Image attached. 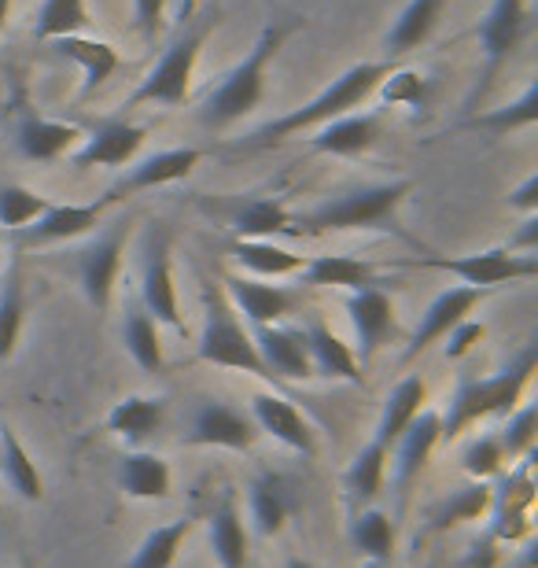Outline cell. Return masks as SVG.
<instances>
[{"label": "cell", "instance_id": "cell-20", "mask_svg": "<svg viewBox=\"0 0 538 568\" xmlns=\"http://www.w3.org/2000/svg\"><path fill=\"white\" fill-rule=\"evenodd\" d=\"M119 491L136 503H163L174 491L170 462L152 450H125L119 458Z\"/></svg>", "mask_w": 538, "mask_h": 568}, {"label": "cell", "instance_id": "cell-17", "mask_svg": "<svg viewBox=\"0 0 538 568\" xmlns=\"http://www.w3.org/2000/svg\"><path fill=\"white\" fill-rule=\"evenodd\" d=\"M251 422H255L258 432H266V436L277 439L281 447L303 454V458H314L317 454L314 425L277 392H258L255 399H251Z\"/></svg>", "mask_w": 538, "mask_h": 568}, {"label": "cell", "instance_id": "cell-10", "mask_svg": "<svg viewBox=\"0 0 538 568\" xmlns=\"http://www.w3.org/2000/svg\"><path fill=\"white\" fill-rule=\"evenodd\" d=\"M125 241H130V222H119L114 230L100 233L97 241L82 247V255H78V281H82V295L93 311H108L111 306L114 284H119V274H122Z\"/></svg>", "mask_w": 538, "mask_h": 568}, {"label": "cell", "instance_id": "cell-51", "mask_svg": "<svg viewBox=\"0 0 538 568\" xmlns=\"http://www.w3.org/2000/svg\"><path fill=\"white\" fill-rule=\"evenodd\" d=\"M8 16H11V0H0V30H4Z\"/></svg>", "mask_w": 538, "mask_h": 568}, {"label": "cell", "instance_id": "cell-3", "mask_svg": "<svg viewBox=\"0 0 538 568\" xmlns=\"http://www.w3.org/2000/svg\"><path fill=\"white\" fill-rule=\"evenodd\" d=\"M414 192V181H387V185H365V189H351L343 196L322 203L311 214L295 219V233H311V236H325V233H398L403 236V225H398V207L406 203V196Z\"/></svg>", "mask_w": 538, "mask_h": 568}, {"label": "cell", "instance_id": "cell-25", "mask_svg": "<svg viewBox=\"0 0 538 568\" xmlns=\"http://www.w3.org/2000/svg\"><path fill=\"white\" fill-rule=\"evenodd\" d=\"M428 406V384L425 377H417V373H409V377H403L395 384L392 392H387L384 399V410H380V422H376V432L373 439L384 443L387 450L395 447V439L403 436V432L409 428V422L425 410Z\"/></svg>", "mask_w": 538, "mask_h": 568}, {"label": "cell", "instance_id": "cell-49", "mask_svg": "<svg viewBox=\"0 0 538 568\" xmlns=\"http://www.w3.org/2000/svg\"><path fill=\"white\" fill-rule=\"evenodd\" d=\"M166 4H170V0H133L136 30H141V38H144V41H155V33L163 30V22H166Z\"/></svg>", "mask_w": 538, "mask_h": 568}, {"label": "cell", "instance_id": "cell-13", "mask_svg": "<svg viewBox=\"0 0 538 568\" xmlns=\"http://www.w3.org/2000/svg\"><path fill=\"white\" fill-rule=\"evenodd\" d=\"M439 443H443V417H439V410H428L425 406V410L409 422L403 436L395 439L392 458H387L392 462V480H395L398 498H406L409 487L420 480V473H425V465Z\"/></svg>", "mask_w": 538, "mask_h": 568}, {"label": "cell", "instance_id": "cell-30", "mask_svg": "<svg viewBox=\"0 0 538 568\" xmlns=\"http://www.w3.org/2000/svg\"><path fill=\"white\" fill-rule=\"evenodd\" d=\"M166 417V399L163 395H125L111 406L108 414V432L125 443H144L148 436H155L159 425Z\"/></svg>", "mask_w": 538, "mask_h": 568}, {"label": "cell", "instance_id": "cell-34", "mask_svg": "<svg viewBox=\"0 0 538 568\" xmlns=\"http://www.w3.org/2000/svg\"><path fill=\"white\" fill-rule=\"evenodd\" d=\"M501 491L509 495H490V509H495V536L506 542H517L524 531H528V517H531V480H528V462L520 465L517 473H509V480Z\"/></svg>", "mask_w": 538, "mask_h": 568}, {"label": "cell", "instance_id": "cell-38", "mask_svg": "<svg viewBox=\"0 0 538 568\" xmlns=\"http://www.w3.org/2000/svg\"><path fill=\"white\" fill-rule=\"evenodd\" d=\"M395 520L376 506H365L351 520V547L362 554L365 561L392 565L395 558Z\"/></svg>", "mask_w": 538, "mask_h": 568}, {"label": "cell", "instance_id": "cell-36", "mask_svg": "<svg viewBox=\"0 0 538 568\" xmlns=\"http://www.w3.org/2000/svg\"><path fill=\"white\" fill-rule=\"evenodd\" d=\"M387 458H392V450H387L384 443H376V439H369L351 458L347 473H343V484H347L351 503L358 509L373 506L376 498H380L384 480H387Z\"/></svg>", "mask_w": 538, "mask_h": 568}, {"label": "cell", "instance_id": "cell-6", "mask_svg": "<svg viewBox=\"0 0 538 568\" xmlns=\"http://www.w3.org/2000/svg\"><path fill=\"white\" fill-rule=\"evenodd\" d=\"M217 27V16H207L200 27H192L185 38H177L170 49L163 52L152 71L144 74V82L133 89L130 108L136 104H155V108H181L192 93V78H196V63L200 52L207 44L211 30Z\"/></svg>", "mask_w": 538, "mask_h": 568}, {"label": "cell", "instance_id": "cell-2", "mask_svg": "<svg viewBox=\"0 0 538 568\" xmlns=\"http://www.w3.org/2000/svg\"><path fill=\"white\" fill-rule=\"evenodd\" d=\"M538 369V344L520 347V355L501 366L490 377H465L457 384L450 406H446L443 417V439H457L461 432H468L473 425L487 422V417H506L520 406L524 392Z\"/></svg>", "mask_w": 538, "mask_h": 568}, {"label": "cell", "instance_id": "cell-21", "mask_svg": "<svg viewBox=\"0 0 538 568\" xmlns=\"http://www.w3.org/2000/svg\"><path fill=\"white\" fill-rule=\"evenodd\" d=\"M203 163V152L200 148H166V152H155L141 159L119 189H111V196L119 200L122 192H144V189H163V185H174V181H185L192 170Z\"/></svg>", "mask_w": 538, "mask_h": 568}, {"label": "cell", "instance_id": "cell-53", "mask_svg": "<svg viewBox=\"0 0 538 568\" xmlns=\"http://www.w3.org/2000/svg\"><path fill=\"white\" fill-rule=\"evenodd\" d=\"M362 568H387V565H376V561H365Z\"/></svg>", "mask_w": 538, "mask_h": 568}, {"label": "cell", "instance_id": "cell-5", "mask_svg": "<svg viewBox=\"0 0 538 568\" xmlns=\"http://www.w3.org/2000/svg\"><path fill=\"white\" fill-rule=\"evenodd\" d=\"M196 358L217 369H236V373H251L258 381H273L270 369L262 366L255 339H251L240 314L229 306L225 292L217 284H207V292H203V328H200Z\"/></svg>", "mask_w": 538, "mask_h": 568}, {"label": "cell", "instance_id": "cell-16", "mask_svg": "<svg viewBox=\"0 0 538 568\" xmlns=\"http://www.w3.org/2000/svg\"><path fill=\"white\" fill-rule=\"evenodd\" d=\"M255 351L262 366L270 369V377L281 381H314V362H311V344L300 325H262L255 328Z\"/></svg>", "mask_w": 538, "mask_h": 568}, {"label": "cell", "instance_id": "cell-19", "mask_svg": "<svg viewBox=\"0 0 538 568\" xmlns=\"http://www.w3.org/2000/svg\"><path fill=\"white\" fill-rule=\"evenodd\" d=\"M148 130L133 126V122H104L93 138H85L82 148L74 152V166L78 170H93V166H125L133 163L136 152L144 148Z\"/></svg>", "mask_w": 538, "mask_h": 568}, {"label": "cell", "instance_id": "cell-28", "mask_svg": "<svg viewBox=\"0 0 538 568\" xmlns=\"http://www.w3.org/2000/svg\"><path fill=\"white\" fill-rule=\"evenodd\" d=\"M16 141H19V152L33 159V163H55V159L67 155L78 141H82V130L71 126V122L27 115L19 122Z\"/></svg>", "mask_w": 538, "mask_h": 568}, {"label": "cell", "instance_id": "cell-9", "mask_svg": "<svg viewBox=\"0 0 538 568\" xmlns=\"http://www.w3.org/2000/svg\"><path fill=\"white\" fill-rule=\"evenodd\" d=\"M111 203H114L111 192L100 203H49L30 225L11 233V241H16V247H44V244L78 241V236L97 230Z\"/></svg>", "mask_w": 538, "mask_h": 568}, {"label": "cell", "instance_id": "cell-47", "mask_svg": "<svg viewBox=\"0 0 538 568\" xmlns=\"http://www.w3.org/2000/svg\"><path fill=\"white\" fill-rule=\"evenodd\" d=\"M506 465V454H501L495 436H473L461 450V469L468 473V480H490V476L501 473Z\"/></svg>", "mask_w": 538, "mask_h": 568}, {"label": "cell", "instance_id": "cell-8", "mask_svg": "<svg viewBox=\"0 0 538 568\" xmlns=\"http://www.w3.org/2000/svg\"><path fill=\"white\" fill-rule=\"evenodd\" d=\"M409 266L417 270H439V274H454L461 284L473 288H498V284L512 281H531L538 277V252L531 255H512L506 247H487V252H473L461 258H414Z\"/></svg>", "mask_w": 538, "mask_h": 568}, {"label": "cell", "instance_id": "cell-52", "mask_svg": "<svg viewBox=\"0 0 538 568\" xmlns=\"http://www.w3.org/2000/svg\"><path fill=\"white\" fill-rule=\"evenodd\" d=\"M284 568H317V565L303 561V558H288V561H284Z\"/></svg>", "mask_w": 538, "mask_h": 568}, {"label": "cell", "instance_id": "cell-26", "mask_svg": "<svg viewBox=\"0 0 538 568\" xmlns=\"http://www.w3.org/2000/svg\"><path fill=\"white\" fill-rule=\"evenodd\" d=\"M229 225H233L236 241H273L277 233H295L292 211L273 196L233 203L229 207Z\"/></svg>", "mask_w": 538, "mask_h": 568}, {"label": "cell", "instance_id": "cell-31", "mask_svg": "<svg viewBox=\"0 0 538 568\" xmlns=\"http://www.w3.org/2000/svg\"><path fill=\"white\" fill-rule=\"evenodd\" d=\"M207 539H211V554L217 568H247L251 539H247V525H244V517H240L233 498H222V506L211 514Z\"/></svg>", "mask_w": 538, "mask_h": 568}, {"label": "cell", "instance_id": "cell-4", "mask_svg": "<svg viewBox=\"0 0 538 568\" xmlns=\"http://www.w3.org/2000/svg\"><path fill=\"white\" fill-rule=\"evenodd\" d=\"M292 33V27H281V22H270L266 30L258 33L255 49H251L244 60H240L233 71H229L222 82H217L214 93L203 100L200 108V122L211 130H225L251 115L262 100H266V85H270V63L277 60L284 38Z\"/></svg>", "mask_w": 538, "mask_h": 568}, {"label": "cell", "instance_id": "cell-48", "mask_svg": "<svg viewBox=\"0 0 538 568\" xmlns=\"http://www.w3.org/2000/svg\"><path fill=\"white\" fill-rule=\"evenodd\" d=\"M487 336V325L484 322H473V317H465V322H457L450 333H446V347H443V358L446 362H457V358H465L468 351H473L479 339Z\"/></svg>", "mask_w": 538, "mask_h": 568}, {"label": "cell", "instance_id": "cell-39", "mask_svg": "<svg viewBox=\"0 0 538 568\" xmlns=\"http://www.w3.org/2000/svg\"><path fill=\"white\" fill-rule=\"evenodd\" d=\"M22 322H27V284H22V266L16 258L0 277V362L16 355Z\"/></svg>", "mask_w": 538, "mask_h": 568}, {"label": "cell", "instance_id": "cell-50", "mask_svg": "<svg viewBox=\"0 0 538 568\" xmlns=\"http://www.w3.org/2000/svg\"><path fill=\"white\" fill-rule=\"evenodd\" d=\"M506 203L520 214H538V174H528V181H524L520 189L509 192Z\"/></svg>", "mask_w": 538, "mask_h": 568}, {"label": "cell", "instance_id": "cell-32", "mask_svg": "<svg viewBox=\"0 0 538 568\" xmlns=\"http://www.w3.org/2000/svg\"><path fill=\"white\" fill-rule=\"evenodd\" d=\"M247 514H251V525H255L258 536H281L284 525L292 517V495L284 487L281 476L273 473H262L251 480V491H247Z\"/></svg>", "mask_w": 538, "mask_h": 568}, {"label": "cell", "instance_id": "cell-33", "mask_svg": "<svg viewBox=\"0 0 538 568\" xmlns=\"http://www.w3.org/2000/svg\"><path fill=\"white\" fill-rule=\"evenodd\" d=\"M446 4H450V0H409V4L398 11L395 27L387 30V38H384L387 52H392V60H395V55L417 52L420 44L432 38L435 22L443 19V8Z\"/></svg>", "mask_w": 538, "mask_h": 568}, {"label": "cell", "instance_id": "cell-1", "mask_svg": "<svg viewBox=\"0 0 538 568\" xmlns=\"http://www.w3.org/2000/svg\"><path fill=\"white\" fill-rule=\"evenodd\" d=\"M392 67L395 63H354V67H347L339 78H332V85H325L311 104H303V108L288 111V115L266 122V126L251 130L247 138L236 141L233 148L236 152H262V148H273V144L288 141V138H303L306 130L325 126V122L339 119V115H351V111H358L365 100L376 93V85L384 82Z\"/></svg>", "mask_w": 538, "mask_h": 568}, {"label": "cell", "instance_id": "cell-41", "mask_svg": "<svg viewBox=\"0 0 538 568\" xmlns=\"http://www.w3.org/2000/svg\"><path fill=\"white\" fill-rule=\"evenodd\" d=\"M490 495L495 491L487 487V480H468L465 487H457L450 498H443L432 509V531H450L457 525H468V520L490 514Z\"/></svg>", "mask_w": 538, "mask_h": 568}, {"label": "cell", "instance_id": "cell-23", "mask_svg": "<svg viewBox=\"0 0 538 568\" xmlns=\"http://www.w3.org/2000/svg\"><path fill=\"white\" fill-rule=\"evenodd\" d=\"M376 138H380V115L376 111H351V115L317 126L311 148L322 155H362L376 144Z\"/></svg>", "mask_w": 538, "mask_h": 568}, {"label": "cell", "instance_id": "cell-46", "mask_svg": "<svg viewBox=\"0 0 538 568\" xmlns=\"http://www.w3.org/2000/svg\"><path fill=\"white\" fill-rule=\"evenodd\" d=\"M376 93H380L392 108H428V78L417 74V71H398L392 67L387 78L380 85H376Z\"/></svg>", "mask_w": 538, "mask_h": 568}, {"label": "cell", "instance_id": "cell-37", "mask_svg": "<svg viewBox=\"0 0 538 568\" xmlns=\"http://www.w3.org/2000/svg\"><path fill=\"white\" fill-rule=\"evenodd\" d=\"M192 528H196V517L192 514L166 520V525H155L141 539V547L133 550V558L125 561V568H174L181 547H185V539L192 536Z\"/></svg>", "mask_w": 538, "mask_h": 568}, {"label": "cell", "instance_id": "cell-45", "mask_svg": "<svg viewBox=\"0 0 538 568\" xmlns=\"http://www.w3.org/2000/svg\"><path fill=\"white\" fill-rule=\"evenodd\" d=\"M44 207H49V200L41 192H33L27 185H0V230L16 233L38 219Z\"/></svg>", "mask_w": 538, "mask_h": 568}, {"label": "cell", "instance_id": "cell-35", "mask_svg": "<svg viewBox=\"0 0 538 568\" xmlns=\"http://www.w3.org/2000/svg\"><path fill=\"white\" fill-rule=\"evenodd\" d=\"M229 255H233L236 266H244L251 277L258 281H277V277H292L300 274L306 258L295 255L292 247H281L273 241H233L229 244Z\"/></svg>", "mask_w": 538, "mask_h": 568}, {"label": "cell", "instance_id": "cell-43", "mask_svg": "<svg viewBox=\"0 0 538 568\" xmlns=\"http://www.w3.org/2000/svg\"><path fill=\"white\" fill-rule=\"evenodd\" d=\"M538 122V85L531 82L524 89L520 100L498 108V111H484V115H468V126L473 130H487V133H512V130H528Z\"/></svg>", "mask_w": 538, "mask_h": 568}, {"label": "cell", "instance_id": "cell-29", "mask_svg": "<svg viewBox=\"0 0 538 568\" xmlns=\"http://www.w3.org/2000/svg\"><path fill=\"white\" fill-rule=\"evenodd\" d=\"M300 277L303 284H311V288H343V292H358V288H369V284H380L376 281V266L354 255L306 258Z\"/></svg>", "mask_w": 538, "mask_h": 568}, {"label": "cell", "instance_id": "cell-24", "mask_svg": "<svg viewBox=\"0 0 538 568\" xmlns=\"http://www.w3.org/2000/svg\"><path fill=\"white\" fill-rule=\"evenodd\" d=\"M55 55L71 60L78 71H82V97H93L100 85H108V78L119 71V52L108 41L85 38V33H71V38L52 41Z\"/></svg>", "mask_w": 538, "mask_h": 568}, {"label": "cell", "instance_id": "cell-15", "mask_svg": "<svg viewBox=\"0 0 538 568\" xmlns=\"http://www.w3.org/2000/svg\"><path fill=\"white\" fill-rule=\"evenodd\" d=\"M484 300H487V288H473V284H454V288H443L428 303V311L420 314V325L414 328V336H409V347H406L403 358L414 362L417 355H425L432 344H439V339L450 333L457 322H465V317L473 314Z\"/></svg>", "mask_w": 538, "mask_h": 568}, {"label": "cell", "instance_id": "cell-27", "mask_svg": "<svg viewBox=\"0 0 538 568\" xmlns=\"http://www.w3.org/2000/svg\"><path fill=\"white\" fill-rule=\"evenodd\" d=\"M0 480L16 491L22 503H41L44 498V476L27 450V443L19 439V432L11 425H0Z\"/></svg>", "mask_w": 538, "mask_h": 568}, {"label": "cell", "instance_id": "cell-40", "mask_svg": "<svg viewBox=\"0 0 538 568\" xmlns=\"http://www.w3.org/2000/svg\"><path fill=\"white\" fill-rule=\"evenodd\" d=\"M159 322L148 317L144 306H130L125 311V325H122V344L130 351V358L141 366L144 373H163L166 355H163V339H159Z\"/></svg>", "mask_w": 538, "mask_h": 568}, {"label": "cell", "instance_id": "cell-22", "mask_svg": "<svg viewBox=\"0 0 538 568\" xmlns=\"http://www.w3.org/2000/svg\"><path fill=\"white\" fill-rule=\"evenodd\" d=\"M306 344H311V362H314V377H328V381H343V384H362L365 369L354 358V347L343 344V339L332 333L322 317H311L303 325Z\"/></svg>", "mask_w": 538, "mask_h": 568}, {"label": "cell", "instance_id": "cell-44", "mask_svg": "<svg viewBox=\"0 0 538 568\" xmlns=\"http://www.w3.org/2000/svg\"><path fill=\"white\" fill-rule=\"evenodd\" d=\"M495 439H498L501 454H506V462L528 458V454L535 450V439H538V406L524 403L512 414H506V425H501V432Z\"/></svg>", "mask_w": 538, "mask_h": 568}, {"label": "cell", "instance_id": "cell-42", "mask_svg": "<svg viewBox=\"0 0 538 568\" xmlns=\"http://www.w3.org/2000/svg\"><path fill=\"white\" fill-rule=\"evenodd\" d=\"M89 27V8L85 0H44L38 11V27L33 38L38 41H60L71 33H82Z\"/></svg>", "mask_w": 538, "mask_h": 568}, {"label": "cell", "instance_id": "cell-12", "mask_svg": "<svg viewBox=\"0 0 538 568\" xmlns=\"http://www.w3.org/2000/svg\"><path fill=\"white\" fill-rule=\"evenodd\" d=\"M262 432L251 422V414L236 410L222 399H203L192 414L185 447H217V450H251Z\"/></svg>", "mask_w": 538, "mask_h": 568}, {"label": "cell", "instance_id": "cell-7", "mask_svg": "<svg viewBox=\"0 0 538 568\" xmlns=\"http://www.w3.org/2000/svg\"><path fill=\"white\" fill-rule=\"evenodd\" d=\"M528 33V0H495L490 11L479 22V49H484V74L468 93V111L479 108V100L490 93V85L498 82L501 67L509 63V55L517 52V44Z\"/></svg>", "mask_w": 538, "mask_h": 568}, {"label": "cell", "instance_id": "cell-18", "mask_svg": "<svg viewBox=\"0 0 538 568\" xmlns=\"http://www.w3.org/2000/svg\"><path fill=\"white\" fill-rule=\"evenodd\" d=\"M222 292H225L229 306H233V311L255 328L284 322V317L292 314V306H295V295L288 288H281V284H266L258 277L229 274L225 284H222Z\"/></svg>", "mask_w": 538, "mask_h": 568}, {"label": "cell", "instance_id": "cell-14", "mask_svg": "<svg viewBox=\"0 0 538 568\" xmlns=\"http://www.w3.org/2000/svg\"><path fill=\"white\" fill-rule=\"evenodd\" d=\"M141 306L152 322H163L170 328H185L181 322V303H177V281H174V258H170V236L159 233L152 247L144 255L141 270Z\"/></svg>", "mask_w": 538, "mask_h": 568}, {"label": "cell", "instance_id": "cell-11", "mask_svg": "<svg viewBox=\"0 0 538 568\" xmlns=\"http://www.w3.org/2000/svg\"><path fill=\"white\" fill-rule=\"evenodd\" d=\"M347 317L354 328V358L362 369H369V362L376 358V351L387 347V339L395 336V303L384 288H358L347 295Z\"/></svg>", "mask_w": 538, "mask_h": 568}]
</instances>
